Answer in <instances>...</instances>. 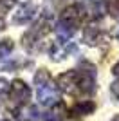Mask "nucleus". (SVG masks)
Instances as JSON below:
<instances>
[{"instance_id":"nucleus-13","label":"nucleus","mask_w":119,"mask_h":121,"mask_svg":"<svg viewBox=\"0 0 119 121\" xmlns=\"http://www.w3.org/2000/svg\"><path fill=\"white\" fill-rule=\"evenodd\" d=\"M15 2L16 0H0V16H4L5 13H9Z\"/></svg>"},{"instance_id":"nucleus-5","label":"nucleus","mask_w":119,"mask_h":121,"mask_svg":"<svg viewBox=\"0 0 119 121\" xmlns=\"http://www.w3.org/2000/svg\"><path fill=\"white\" fill-rule=\"evenodd\" d=\"M56 85H58V89L63 91L65 94L79 96V83H78V72H76V69L60 74L58 80H56Z\"/></svg>"},{"instance_id":"nucleus-1","label":"nucleus","mask_w":119,"mask_h":121,"mask_svg":"<svg viewBox=\"0 0 119 121\" xmlns=\"http://www.w3.org/2000/svg\"><path fill=\"white\" fill-rule=\"evenodd\" d=\"M34 85H36V98H38L40 105L51 107L58 103L60 99V91L56 81L47 69H38L34 74Z\"/></svg>"},{"instance_id":"nucleus-12","label":"nucleus","mask_w":119,"mask_h":121,"mask_svg":"<svg viewBox=\"0 0 119 121\" xmlns=\"http://www.w3.org/2000/svg\"><path fill=\"white\" fill-rule=\"evenodd\" d=\"M105 7L114 18H119V0H105Z\"/></svg>"},{"instance_id":"nucleus-3","label":"nucleus","mask_w":119,"mask_h":121,"mask_svg":"<svg viewBox=\"0 0 119 121\" xmlns=\"http://www.w3.org/2000/svg\"><path fill=\"white\" fill-rule=\"evenodd\" d=\"M7 98H9L11 108L16 110L24 105H29V98H31V89L25 85V81L22 80H13V83L9 85V92H7Z\"/></svg>"},{"instance_id":"nucleus-16","label":"nucleus","mask_w":119,"mask_h":121,"mask_svg":"<svg viewBox=\"0 0 119 121\" xmlns=\"http://www.w3.org/2000/svg\"><path fill=\"white\" fill-rule=\"evenodd\" d=\"M112 72H114V76H117V78H119V61L112 67Z\"/></svg>"},{"instance_id":"nucleus-14","label":"nucleus","mask_w":119,"mask_h":121,"mask_svg":"<svg viewBox=\"0 0 119 121\" xmlns=\"http://www.w3.org/2000/svg\"><path fill=\"white\" fill-rule=\"evenodd\" d=\"M7 92H9V83H7L5 80H2V78H0V99H2V98H4Z\"/></svg>"},{"instance_id":"nucleus-4","label":"nucleus","mask_w":119,"mask_h":121,"mask_svg":"<svg viewBox=\"0 0 119 121\" xmlns=\"http://www.w3.org/2000/svg\"><path fill=\"white\" fill-rule=\"evenodd\" d=\"M49 31H51V25L47 24V20H43V18L38 20L24 35V47H25V49H29V51H36V49H38V43L49 35Z\"/></svg>"},{"instance_id":"nucleus-8","label":"nucleus","mask_w":119,"mask_h":121,"mask_svg":"<svg viewBox=\"0 0 119 121\" xmlns=\"http://www.w3.org/2000/svg\"><path fill=\"white\" fill-rule=\"evenodd\" d=\"M67 117H69V110H67V107H65L63 101L54 103L52 108L45 114V119L47 121H65Z\"/></svg>"},{"instance_id":"nucleus-17","label":"nucleus","mask_w":119,"mask_h":121,"mask_svg":"<svg viewBox=\"0 0 119 121\" xmlns=\"http://www.w3.org/2000/svg\"><path fill=\"white\" fill-rule=\"evenodd\" d=\"M112 35H114V38L119 40V25H115V29H112Z\"/></svg>"},{"instance_id":"nucleus-18","label":"nucleus","mask_w":119,"mask_h":121,"mask_svg":"<svg viewBox=\"0 0 119 121\" xmlns=\"http://www.w3.org/2000/svg\"><path fill=\"white\" fill-rule=\"evenodd\" d=\"M112 121H119V114H117V116H114V117H112Z\"/></svg>"},{"instance_id":"nucleus-9","label":"nucleus","mask_w":119,"mask_h":121,"mask_svg":"<svg viewBox=\"0 0 119 121\" xmlns=\"http://www.w3.org/2000/svg\"><path fill=\"white\" fill-rule=\"evenodd\" d=\"M13 116L18 121H36L40 117V114L34 107L24 105V107H20V108H16V110H13Z\"/></svg>"},{"instance_id":"nucleus-11","label":"nucleus","mask_w":119,"mask_h":121,"mask_svg":"<svg viewBox=\"0 0 119 121\" xmlns=\"http://www.w3.org/2000/svg\"><path fill=\"white\" fill-rule=\"evenodd\" d=\"M15 49V43L11 38H4V40H0V58H7V56L13 52Z\"/></svg>"},{"instance_id":"nucleus-10","label":"nucleus","mask_w":119,"mask_h":121,"mask_svg":"<svg viewBox=\"0 0 119 121\" xmlns=\"http://www.w3.org/2000/svg\"><path fill=\"white\" fill-rule=\"evenodd\" d=\"M33 13H34V5L33 4L22 5L18 9V13L13 16V22H15V24H24V22H27L31 16H33Z\"/></svg>"},{"instance_id":"nucleus-7","label":"nucleus","mask_w":119,"mask_h":121,"mask_svg":"<svg viewBox=\"0 0 119 121\" xmlns=\"http://www.w3.org/2000/svg\"><path fill=\"white\" fill-rule=\"evenodd\" d=\"M96 110V103L90 99L85 101H78L72 108L69 110V117H79V116H87V114H92Z\"/></svg>"},{"instance_id":"nucleus-15","label":"nucleus","mask_w":119,"mask_h":121,"mask_svg":"<svg viewBox=\"0 0 119 121\" xmlns=\"http://www.w3.org/2000/svg\"><path fill=\"white\" fill-rule=\"evenodd\" d=\"M110 91H112V94H114V98H115V99H119V80H115L114 83H112Z\"/></svg>"},{"instance_id":"nucleus-2","label":"nucleus","mask_w":119,"mask_h":121,"mask_svg":"<svg viewBox=\"0 0 119 121\" xmlns=\"http://www.w3.org/2000/svg\"><path fill=\"white\" fill-rule=\"evenodd\" d=\"M85 20H87V11L79 4H72V5H69V7H65V9L61 11L58 24L65 25V27L70 29V31H74V29H78V27H81V25L85 24Z\"/></svg>"},{"instance_id":"nucleus-6","label":"nucleus","mask_w":119,"mask_h":121,"mask_svg":"<svg viewBox=\"0 0 119 121\" xmlns=\"http://www.w3.org/2000/svg\"><path fill=\"white\" fill-rule=\"evenodd\" d=\"M83 40H85L87 45L96 47V45L101 43V40H103V33H101V29H99L96 24H90V25H87L85 31H83Z\"/></svg>"}]
</instances>
